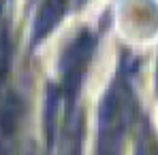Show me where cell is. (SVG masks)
<instances>
[{"label":"cell","instance_id":"obj_1","mask_svg":"<svg viewBox=\"0 0 158 155\" xmlns=\"http://www.w3.org/2000/svg\"><path fill=\"white\" fill-rule=\"evenodd\" d=\"M137 100L131 83L115 77L98 108L96 121V155H122L124 142L135 121Z\"/></svg>","mask_w":158,"mask_h":155},{"label":"cell","instance_id":"obj_2","mask_svg":"<svg viewBox=\"0 0 158 155\" xmlns=\"http://www.w3.org/2000/svg\"><path fill=\"white\" fill-rule=\"evenodd\" d=\"M94 36L90 32H81L73 38V43L66 47V51L60 57V96L66 106H75V96L83 83L85 70L90 66L92 53H94Z\"/></svg>","mask_w":158,"mask_h":155},{"label":"cell","instance_id":"obj_3","mask_svg":"<svg viewBox=\"0 0 158 155\" xmlns=\"http://www.w3.org/2000/svg\"><path fill=\"white\" fill-rule=\"evenodd\" d=\"M69 6V0H45L39 9V15L34 19V32H32V41L39 43L43 36H47L53 28L58 26V21L64 17Z\"/></svg>","mask_w":158,"mask_h":155},{"label":"cell","instance_id":"obj_4","mask_svg":"<svg viewBox=\"0 0 158 155\" xmlns=\"http://www.w3.org/2000/svg\"><path fill=\"white\" fill-rule=\"evenodd\" d=\"M137 155H158V138L152 132V128L143 130L139 145H137Z\"/></svg>","mask_w":158,"mask_h":155},{"label":"cell","instance_id":"obj_5","mask_svg":"<svg viewBox=\"0 0 158 155\" xmlns=\"http://www.w3.org/2000/svg\"><path fill=\"white\" fill-rule=\"evenodd\" d=\"M156 87H158V72H156Z\"/></svg>","mask_w":158,"mask_h":155},{"label":"cell","instance_id":"obj_6","mask_svg":"<svg viewBox=\"0 0 158 155\" xmlns=\"http://www.w3.org/2000/svg\"><path fill=\"white\" fill-rule=\"evenodd\" d=\"M28 155H34V153H28Z\"/></svg>","mask_w":158,"mask_h":155}]
</instances>
